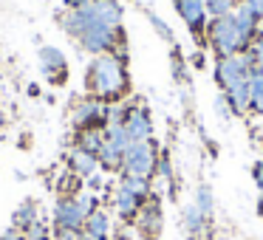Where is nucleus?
Masks as SVG:
<instances>
[{
    "label": "nucleus",
    "mask_w": 263,
    "mask_h": 240,
    "mask_svg": "<svg viewBox=\"0 0 263 240\" xmlns=\"http://www.w3.org/2000/svg\"><path fill=\"white\" fill-rule=\"evenodd\" d=\"M85 88L91 96H97L99 102L114 105L122 102V96L127 93V68L122 54H99L88 65Z\"/></svg>",
    "instance_id": "f257e3e1"
},
{
    "label": "nucleus",
    "mask_w": 263,
    "mask_h": 240,
    "mask_svg": "<svg viewBox=\"0 0 263 240\" xmlns=\"http://www.w3.org/2000/svg\"><path fill=\"white\" fill-rule=\"evenodd\" d=\"M204 34H206V43H210V48L218 54V57H229V54H246V51L252 48V43L238 31L235 14L210 17V23H206Z\"/></svg>",
    "instance_id": "f03ea898"
},
{
    "label": "nucleus",
    "mask_w": 263,
    "mask_h": 240,
    "mask_svg": "<svg viewBox=\"0 0 263 240\" xmlns=\"http://www.w3.org/2000/svg\"><path fill=\"white\" fill-rule=\"evenodd\" d=\"M159 144L153 138L147 142H133L127 147L125 158H122V175H142V178H153L156 175V164H159Z\"/></svg>",
    "instance_id": "7ed1b4c3"
},
{
    "label": "nucleus",
    "mask_w": 263,
    "mask_h": 240,
    "mask_svg": "<svg viewBox=\"0 0 263 240\" xmlns=\"http://www.w3.org/2000/svg\"><path fill=\"white\" fill-rule=\"evenodd\" d=\"M255 63H252V54H229V57H218L215 63V82L221 85V91H229L238 82H249Z\"/></svg>",
    "instance_id": "20e7f679"
},
{
    "label": "nucleus",
    "mask_w": 263,
    "mask_h": 240,
    "mask_svg": "<svg viewBox=\"0 0 263 240\" xmlns=\"http://www.w3.org/2000/svg\"><path fill=\"white\" fill-rule=\"evenodd\" d=\"M71 122H74V127L80 130V127H108V119H105V102H99L97 96H82L74 102V108H71Z\"/></svg>",
    "instance_id": "39448f33"
},
{
    "label": "nucleus",
    "mask_w": 263,
    "mask_h": 240,
    "mask_svg": "<svg viewBox=\"0 0 263 240\" xmlns=\"http://www.w3.org/2000/svg\"><path fill=\"white\" fill-rule=\"evenodd\" d=\"M136 232L142 240H159L161 237V229H164V215H161V204L156 195H150L147 201L142 204L136 215Z\"/></svg>",
    "instance_id": "423d86ee"
},
{
    "label": "nucleus",
    "mask_w": 263,
    "mask_h": 240,
    "mask_svg": "<svg viewBox=\"0 0 263 240\" xmlns=\"http://www.w3.org/2000/svg\"><path fill=\"white\" fill-rule=\"evenodd\" d=\"M176 12L181 14V20L187 23L190 34L201 37L210 23V14H206V0H176Z\"/></svg>",
    "instance_id": "0eeeda50"
},
{
    "label": "nucleus",
    "mask_w": 263,
    "mask_h": 240,
    "mask_svg": "<svg viewBox=\"0 0 263 240\" xmlns=\"http://www.w3.org/2000/svg\"><path fill=\"white\" fill-rule=\"evenodd\" d=\"M125 130L133 142H147V138H153V119H150V110L144 105H130L127 108Z\"/></svg>",
    "instance_id": "6e6552de"
},
{
    "label": "nucleus",
    "mask_w": 263,
    "mask_h": 240,
    "mask_svg": "<svg viewBox=\"0 0 263 240\" xmlns=\"http://www.w3.org/2000/svg\"><path fill=\"white\" fill-rule=\"evenodd\" d=\"M40 65H43V71H46L51 85H63L68 79V59H65V54L60 48L43 46L40 48Z\"/></svg>",
    "instance_id": "1a4fd4ad"
},
{
    "label": "nucleus",
    "mask_w": 263,
    "mask_h": 240,
    "mask_svg": "<svg viewBox=\"0 0 263 240\" xmlns=\"http://www.w3.org/2000/svg\"><path fill=\"white\" fill-rule=\"evenodd\" d=\"M54 226L63 229H82L85 226V215L77 206L74 198H60L57 206H54Z\"/></svg>",
    "instance_id": "9d476101"
},
{
    "label": "nucleus",
    "mask_w": 263,
    "mask_h": 240,
    "mask_svg": "<svg viewBox=\"0 0 263 240\" xmlns=\"http://www.w3.org/2000/svg\"><path fill=\"white\" fill-rule=\"evenodd\" d=\"M85 12L91 14V17H97L99 23L122 26V14H125V9H122L119 0H88Z\"/></svg>",
    "instance_id": "9b49d317"
},
{
    "label": "nucleus",
    "mask_w": 263,
    "mask_h": 240,
    "mask_svg": "<svg viewBox=\"0 0 263 240\" xmlns=\"http://www.w3.org/2000/svg\"><path fill=\"white\" fill-rule=\"evenodd\" d=\"M142 204H144V201L139 198V195H133L130 189H125V187H116L114 189V209H116V215H119L122 221H136Z\"/></svg>",
    "instance_id": "f8f14e48"
},
{
    "label": "nucleus",
    "mask_w": 263,
    "mask_h": 240,
    "mask_svg": "<svg viewBox=\"0 0 263 240\" xmlns=\"http://www.w3.org/2000/svg\"><path fill=\"white\" fill-rule=\"evenodd\" d=\"M68 170L77 172L80 178H91L93 172L99 170V158H97L93 153H88V150L74 147V150L68 153Z\"/></svg>",
    "instance_id": "ddd939ff"
},
{
    "label": "nucleus",
    "mask_w": 263,
    "mask_h": 240,
    "mask_svg": "<svg viewBox=\"0 0 263 240\" xmlns=\"http://www.w3.org/2000/svg\"><path fill=\"white\" fill-rule=\"evenodd\" d=\"M181 226H184V232H187L193 240H198L201 234L206 232V226H210V217H206L195 204H187L184 212H181Z\"/></svg>",
    "instance_id": "4468645a"
},
{
    "label": "nucleus",
    "mask_w": 263,
    "mask_h": 240,
    "mask_svg": "<svg viewBox=\"0 0 263 240\" xmlns=\"http://www.w3.org/2000/svg\"><path fill=\"white\" fill-rule=\"evenodd\" d=\"M223 99H227L232 116H246L249 113V105H252L249 82H238V85H232L229 91H223Z\"/></svg>",
    "instance_id": "2eb2a0df"
},
{
    "label": "nucleus",
    "mask_w": 263,
    "mask_h": 240,
    "mask_svg": "<svg viewBox=\"0 0 263 240\" xmlns=\"http://www.w3.org/2000/svg\"><path fill=\"white\" fill-rule=\"evenodd\" d=\"M82 232L91 240H110V215L105 209H97L93 215H88Z\"/></svg>",
    "instance_id": "dca6fc26"
},
{
    "label": "nucleus",
    "mask_w": 263,
    "mask_h": 240,
    "mask_svg": "<svg viewBox=\"0 0 263 240\" xmlns=\"http://www.w3.org/2000/svg\"><path fill=\"white\" fill-rule=\"evenodd\" d=\"M102 144H105V130L102 127H80L77 136H74V147L88 150V153H93V155H99Z\"/></svg>",
    "instance_id": "f3484780"
},
{
    "label": "nucleus",
    "mask_w": 263,
    "mask_h": 240,
    "mask_svg": "<svg viewBox=\"0 0 263 240\" xmlns=\"http://www.w3.org/2000/svg\"><path fill=\"white\" fill-rule=\"evenodd\" d=\"M34 221H40L34 201H23V204H20L17 209H14V215H12V226H14V229H20V232H26V229H29Z\"/></svg>",
    "instance_id": "a211bd4d"
},
{
    "label": "nucleus",
    "mask_w": 263,
    "mask_h": 240,
    "mask_svg": "<svg viewBox=\"0 0 263 240\" xmlns=\"http://www.w3.org/2000/svg\"><path fill=\"white\" fill-rule=\"evenodd\" d=\"M153 178H142V175H122V181H119V187H125V189H130L133 195H139L142 201H147L150 195H153Z\"/></svg>",
    "instance_id": "6ab92c4d"
},
{
    "label": "nucleus",
    "mask_w": 263,
    "mask_h": 240,
    "mask_svg": "<svg viewBox=\"0 0 263 240\" xmlns=\"http://www.w3.org/2000/svg\"><path fill=\"white\" fill-rule=\"evenodd\" d=\"M97 158H99V167H102L105 172H122V158H125V153H119L116 147H110V144L105 142Z\"/></svg>",
    "instance_id": "aec40b11"
},
{
    "label": "nucleus",
    "mask_w": 263,
    "mask_h": 240,
    "mask_svg": "<svg viewBox=\"0 0 263 240\" xmlns=\"http://www.w3.org/2000/svg\"><path fill=\"white\" fill-rule=\"evenodd\" d=\"M105 142H108L110 147H116L119 153H127V147L133 144V138L127 136L125 125H108L105 127Z\"/></svg>",
    "instance_id": "412c9836"
},
{
    "label": "nucleus",
    "mask_w": 263,
    "mask_h": 240,
    "mask_svg": "<svg viewBox=\"0 0 263 240\" xmlns=\"http://www.w3.org/2000/svg\"><path fill=\"white\" fill-rule=\"evenodd\" d=\"M57 192H60V198H77V195L82 192V178L71 170L63 172V175L57 178Z\"/></svg>",
    "instance_id": "4be33fe9"
},
{
    "label": "nucleus",
    "mask_w": 263,
    "mask_h": 240,
    "mask_svg": "<svg viewBox=\"0 0 263 240\" xmlns=\"http://www.w3.org/2000/svg\"><path fill=\"white\" fill-rule=\"evenodd\" d=\"M249 93H252L249 113L260 116L263 113V74H257V71H252V76H249Z\"/></svg>",
    "instance_id": "5701e85b"
},
{
    "label": "nucleus",
    "mask_w": 263,
    "mask_h": 240,
    "mask_svg": "<svg viewBox=\"0 0 263 240\" xmlns=\"http://www.w3.org/2000/svg\"><path fill=\"white\" fill-rule=\"evenodd\" d=\"M193 204L212 221V212H215V198H212V189L206 187V184H201V187L195 189V201H193Z\"/></svg>",
    "instance_id": "b1692460"
},
{
    "label": "nucleus",
    "mask_w": 263,
    "mask_h": 240,
    "mask_svg": "<svg viewBox=\"0 0 263 240\" xmlns=\"http://www.w3.org/2000/svg\"><path fill=\"white\" fill-rule=\"evenodd\" d=\"M235 0H206V14L210 17H223V14H232L235 12Z\"/></svg>",
    "instance_id": "393cba45"
},
{
    "label": "nucleus",
    "mask_w": 263,
    "mask_h": 240,
    "mask_svg": "<svg viewBox=\"0 0 263 240\" xmlns=\"http://www.w3.org/2000/svg\"><path fill=\"white\" fill-rule=\"evenodd\" d=\"M74 201H77V206L82 209V215H85V221H88V215H93V212L99 209V198H97L93 192H80Z\"/></svg>",
    "instance_id": "a878e982"
},
{
    "label": "nucleus",
    "mask_w": 263,
    "mask_h": 240,
    "mask_svg": "<svg viewBox=\"0 0 263 240\" xmlns=\"http://www.w3.org/2000/svg\"><path fill=\"white\" fill-rule=\"evenodd\" d=\"M156 175H159L161 181H173V164H170V153H164V150L159 153V164H156Z\"/></svg>",
    "instance_id": "bb28decb"
},
{
    "label": "nucleus",
    "mask_w": 263,
    "mask_h": 240,
    "mask_svg": "<svg viewBox=\"0 0 263 240\" xmlns=\"http://www.w3.org/2000/svg\"><path fill=\"white\" fill-rule=\"evenodd\" d=\"M23 237H26V240H48L51 234H48V226H46L43 221H34V223H31V226L23 232Z\"/></svg>",
    "instance_id": "cd10ccee"
},
{
    "label": "nucleus",
    "mask_w": 263,
    "mask_h": 240,
    "mask_svg": "<svg viewBox=\"0 0 263 240\" xmlns=\"http://www.w3.org/2000/svg\"><path fill=\"white\" fill-rule=\"evenodd\" d=\"M147 20L153 23V29H156V34L161 37V40H167V43H173V31H170V26L164 23V20L159 17V14H153V12H147Z\"/></svg>",
    "instance_id": "c85d7f7f"
},
{
    "label": "nucleus",
    "mask_w": 263,
    "mask_h": 240,
    "mask_svg": "<svg viewBox=\"0 0 263 240\" xmlns=\"http://www.w3.org/2000/svg\"><path fill=\"white\" fill-rule=\"evenodd\" d=\"M249 54H252V63H255V71L263 74V31L257 34V40H255V46L249 48Z\"/></svg>",
    "instance_id": "c756f323"
},
{
    "label": "nucleus",
    "mask_w": 263,
    "mask_h": 240,
    "mask_svg": "<svg viewBox=\"0 0 263 240\" xmlns=\"http://www.w3.org/2000/svg\"><path fill=\"white\" fill-rule=\"evenodd\" d=\"M54 237H57V240H85V232H82V229H63V226H57Z\"/></svg>",
    "instance_id": "7c9ffc66"
},
{
    "label": "nucleus",
    "mask_w": 263,
    "mask_h": 240,
    "mask_svg": "<svg viewBox=\"0 0 263 240\" xmlns=\"http://www.w3.org/2000/svg\"><path fill=\"white\" fill-rule=\"evenodd\" d=\"M240 6H246L257 20H263V0H240Z\"/></svg>",
    "instance_id": "2f4dec72"
},
{
    "label": "nucleus",
    "mask_w": 263,
    "mask_h": 240,
    "mask_svg": "<svg viewBox=\"0 0 263 240\" xmlns=\"http://www.w3.org/2000/svg\"><path fill=\"white\" fill-rule=\"evenodd\" d=\"M215 110H218V116H221V122H229L232 110H229V105H227V99H223V93L215 99Z\"/></svg>",
    "instance_id": "473e14b6"
},
{
    "label": "nucleus",
    "mask_w": 263,
    "mask_h": 240,
    "mask_svg": "<svg viewBox=\"0 0 263 240\" xmlns=\"http://www.w3.org/2000/svg\"><path fill=\"white\" fill-rule=\"evenodd\" d=\"M252 178H255L257 189L263 192V161H255V164H252Z\"/></svg>",
    "instance_id": "72a5a7b5"
},
{
    "label": "nucleus",
    "mask_w": 263,
    "mask_h": 240,
    "mask_svg": "<svg viewBox=\"0 0 263 240\" xmlns=\"http://www.w3.org/2000/svg\"><path fill=\"white\" fill-rule=\"evenodd\" d=\"M173 76H176L178 82L184 79V63H181V57H178V54H173Z\"/></svg>",
    "instance_id": "f704fd0d"
},
{
    "label": "nucleus",
    "mask_w": 263,
    "mask_h": 240,
    "mask_svg": "<svg viewBox=\"0 0 263 240\" xmlns=\"http://www.w3.org/2000/svg\"><path fill=\"white\" fill-rule=\"evenodd\" d=\"M105 187V181H102V175H97V172H93L91 178H88V189H91V192H99V189Z\"/></svg>",
    "instance_id": "c9c22d12"
},
{
    "label": "nucleus",
    "mask_w": 263,
    "mask_h": 240,
    "mask_svg": "<svg viewBox=\"0 0 263 240\" xmlns=\"http://www.w3.org/2000/svg\"><path fill=\"white\" fill-rule=\"evenodd\" d=\"M63 6L68 9V12H77V9H85L88 0H63Z\"/></svg>",
    "instance_id": "e433bc0d"
},
{
    "label": "nucleus",
    "mask_w": 263,
    "mask_h": 240,
    "mask_svg": "<svg viewBox=\"0 0 263 240\" xmlns=\"http://www.w3.org/2000/svg\"><path fill=\"white\" fill-rule=\"evenodd\" d=\"M20 237H23V232H20V229H9V232L6 234H3V237H0V240H20Z\"/></svg>",
    "instance_id": "4c0bfd02"
},
{
    "label": "nucleus",
    "mask_w": 263,
    "mask_h": 240,
    "mask_svg": "<svg viewBox=\"0 0 263 240\" xmlns=\"http://www.w3.org/2000/svg\"><path fill=\"white\" fill-rule=\"evenodd\" d=\"M193 65H195V68H204V54H195V57H193Z\"/></svg>",
    "instance_id": "58836bf2"
},
{
    "label": "nucleus",
    "mask_w": 263,
    "mask_h": 240,
    "mask_svg": "<svg viewBox=\"0 0 263 240\" xmlns=\"http://www.w3.org/2000/svg\"><path fill=\"white\" fill-rule=\"evenodd\" d=\"M257 215L263 217V192H260V198H257Z\"/></svg>",
    "instance_id": "ea45409f"
},
{
    "label": "nucleus",
    "mask_w": 263,
    "mask_h": 240,
    "mask_svg": "<svg viewBox=\"0 0 263 240\" xmlns=\"http://www.w3.org/2000/svg\"><path fill=\"white\" fill-rule=\"evenodd\" d=\"M0 127H3V113H0Z\"/></svg>",
    "instance_id": "a19ab883"
},
{
    "label": "nucleus",
    "mask_w": 263,
    "mask_h": 240,
    "mask_svg": "<svg viewBox=\"0 0 263 240\" xmlns=\"http://www.w3.org/2000/svg\"><path fill=\"white\" fill-rule=\"evenodd\" d=\"M85 240H91V237H88V234H85Z\"/></svg>",
    "instance_id": "79ce46f5"
},
{
    "label": "nucleus",
    "mask_w": 263,
    "mask_h": 240,
    "mask_svg": "<svg viewBox=\"0 0 263 240\" xmlns=\"http://www.w3.org/2000/svg\"><path fill=\"white\" fill-rule=\"evenodd\" d=\"M235 3H240V0H235Z\"/></svg>",
    "instance_id": "37998d69"
}]
</instances>
